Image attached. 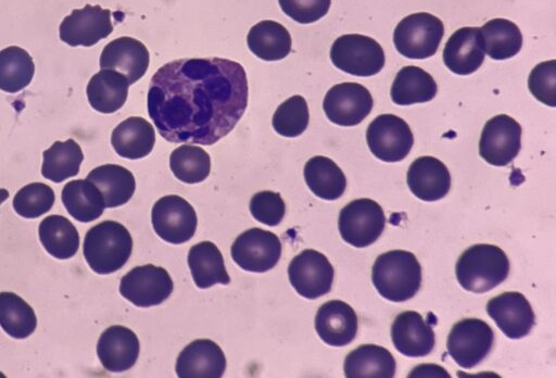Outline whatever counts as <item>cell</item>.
Listing matches in <instances>:
<instances>
[{
	"label": "cell",
	"instance_id": "12",
	"mask_svg": "<svg viewBox=\"0 0 556 378\" xmlns=\"http://www.w3.org/2000/svg\"><path fill=\"white\" fill-rule=\"evenodd\" d=\"M281 242L277 235L262 228H250L231 244V257L242 269L265 273L274 268L281 256Z\"/></svg>",
	"mask_w": 556,
	"mask_h": 378
},
{
	"label": "cell",
	"instance_id": "22",
	"mask_svg": "<svg viewBox=\"0 0 556 378\" xmlns=\"http://www.w3.org/2000/svg\"><path fill=\"white\" fill-rule=\"evenodd\" d=\"M357 315L352 306L341 300L324 303L315 316V329L328 345L344 346L356 337Z\"/></svg>",
	"mask_w": 556,
	"mask_h": 378
},
{
	"label": "cell",
	"instance_id": "24",
	"mask_svg": "<svg viewBox=\"0 0 556 378\" xmlns=\"http://www.w3.org/2000/svg\"><path fill=\"white\" fill-rule=\"evenodd\" d=\"M484 61V50L478 27H462L447 39L443 49L445 66L457 75L475 73Z\"/></svg>",
	"mask_w": 556,
	"mask_h": 378
},
{
	"label": "cell",
	"instance_id": "23",
	"mask_svg": "<svg viewBox=\"0 0 556 378\" xmlns=\"http://www.w3.org/2000/svg\"><path fill=\"white\" fill-rule=\"evenodd\" d=\"M407 185L412 193L427 202L444 198L451 188L446 165L434 156L416 159L407 171Z\"/></svg>",
	"mask_w": 556,
	"mask_h": 378
},
{
	"label": "cell",
	"instance_id": "20",
	"mask_svg": "<svg viewBox=\"0 0 556 378\" xmlns=\"http://www.w3.org/2000/svg\"><path fill=\"white\" fill-rule=\"evenodd\" d=\"M226 365L225 354L217 343L197 339L179 353L175 370L180 378H220Z\"/></svg>",
	"mask_w": 556,
	"mask_h": 378
},
{
	"label": "cell",
	"instance_id": "40",
	"mask_svg": "<svg viewBox=\"0 0 556 378\" xmlns=\"http://www.w3.org/2000/svg\"><path fill=\"white\" fill-rule=\"evenodd\" d=\"M309 113L306 100L299 94L283 101L275 111L271 119L277 134L283 137H298L308 126Z\"/></svg>",
	"mask_w": 556,
	"mask_h": 378
},
{
	"label": "cell",
	"instance_id": "15",
	"mask_svg": "<svg viewBox=\"0 0 556 378\" xmlns=\"http://www.w3.org/2000/svg\"><path fill=\"white\" fill-rule=\"evenodd\" d=\"M374 100L363 85L341 83L331 87L323 102L326 116L340 126H355L369 115Z\"/></svg>",
	"mask_w": 556,
	"mask_h": 378
},
{
	"label": "cell",
	"instance_id": "10",
	"mask_svg": "<svg viewBox=\"0 0 556 378\" xmlns=\"http://www.w3.org/2000/svg\"><path fill=\"white\" fill-rule=\"evenodd\" d=\"M371 153L383 162H400L410 152L414 136L408 124L393 114L378 115L366 133Z\"/></svg>",
	"mask_w": 556,
	"mask_h": 378
},
{
	"label": "cell",
	"instance_id": "32",
	"mask_svg": "<svg viewBox=\"0 0 556 378\" xmlns=\"http://www.w3.org/2000/svg\"><path fill=\"white\" fill-rule=\"evenodd\" d=\"M438 86L432 76L418 66L401 68L391 87L392 101L397 105H410L432 100Z\"/></svg>",
	"mask_w": 556,
	"mask_h": 378
},
{
	"label": "cell",
	"instance_id": "36",
	"mask_svg": "<svg viewBox=\"0 0 556 378\" xmlns=\"http://www.w3.org/2000/svg\"><path fill=\"white\" fill-rule=\"evenodd\" d=\"M42 156L41 175L53 182L76 176L84 160L83 150L74 139L55 141Z\"/></svg>",
	"mask_w": 556,
	"mask_h": 378
},
{
	"label": "cell",
	"instance_id": "42",
	"mask_svg": "<svg viewBox=\"0 0 556 378\" xmlns=\"http://www.w3.org/2000/svg\"><path fill=\"white\" fill-rule=\"evenodd\" d=\"M528 87L535 99L548 106L556 105V61L539 63L530 72Z\"/></svg>",
	"mask_w": 556,
	"mask_h": 378
},
{
	"label": "cell",
	"instance_id": "31",
	"mask_svg": "<svg viewBox=\"0 0 556 378\" xmlns=\"http://www.w3.org/2000/svg\"><path fill=\"white\" fill-rule=\"evenodd\" d=\"M304 179L309 190L318 198L332 201L345 191L346 178L342 169L329 158L316 155L304 166Z\"/></svg>",
	"mask_w": 556,
	"mask_h": 378
},
{
	"label": "cell",
	"instance_id": "4",
	"mask_svg": "<svg viewBox=\"0 0 556 378\" xmlns=\"http://www.w3.org/2000/svg\"><path fill=\"white\" fill-rule=\"evenodd\" d=\"M83 252L89 267L108 275L121 269L132 252V238L127 228L115 220H103L91 227L84 239Z\"/></svg>",
	"mask_w": 556,
	"mask_h": 378
},
{
	"label": "cell",
	"instance_id": "28",
	"mask_svg": "<svg viewBox=\"0 0 556 378\" xmlns=\"http://www.w3.org/2000/svg\"><path fill=\"white\" fill-rule=\"evenodd\" d=\"M188 265L195 286L207 289L216 284L228 285L230 276L225 267L222 252L211 241L192 245L188 253Z\"/></svg>",
	"mask_w": 556,
	"mask_h": 378
},
{
	"label": "cell",
	"instance_id": "5",
	"mask_svg": "<svg viewBox=\"0 0 556 378\" xmlns=\"http://www.w3.org/2000/svg\"><path fill=\"white\" fill-rule=\"evenodd\" d=\"M444 35L442 21L427 12L400 21L393 33L396 50L405 58L422 60L434 55Z\"/></svg>",
	"mask_w": 556,
	"mask_h": 378
},
{
	"label": "cell",
	"instance_id": "38",
	"mask_svg": "<svg viewBox=\"0 0 556 378\" xmlns=\"http://www.w3.org/2000/svg\"><path fill=\"white\" fill-rule=\"evenodd\" d=\"M0 326L14 339H26L37 327L33 307L13 292H0Z\"/></svg>",
	"mask_w": 556,
	"mask_h": 378
},
{
	"label": "cell",
	"instance_id": "6",
	"mask_svg": "<svg viewBox=\"0 0 556 378\" xmlns=\"http://www.w3.org/2000/svg\"><path fill=\"white\" fill-rule=\"evenodd\" d=\"M330 60L337 68L348 74L368 77L382 70L386 56L375 39L359 34H346L332 43Z\"/></svg>",
	"mask_w": 556,
	"mask_h": 378
},
{
	"label": "cell",
	"instance_id": "26",
	"mask_svg": "<svg viewBox=\"0 0 556 378\" xmlns=\"http://www.w3.org/2000/svg\"><path fill=\"white\" fill-rule=\"evenodd\" d=\"M343 370L348 378H392L396 363L386 348L362 344L345 356Z\"/></svg>",
	"mask_w": 556,
	"mask_h": 378
},
{
	"label": "cell",
	"instance_id": "33",
	"mask_svg": "<svg viewBox=\"0 0 556 378\" xmlns=\"http://www.w3.org/2000/svg\"><path fill=\"white\" fill-rule=\"evenodd\" d=\"M61 198L68 214L81 223L99 218L105 209L102 193L87 179L68 181L63 187Z\"/></svg>",
	"mask_w": 556,
	"mask_h": 378
},
{
	"label": "cell",
	"instance_id": "45",
	"mask_svg": "<svg viewBox=\"0 0 556 378\" xmlns=\"http://www.w3.org/2000/svg\"><path fill=\"white\" fill-rule=\"evenodd\" d=\"M439 374L440 377H446L448 378L450 375L447 371L440 366L433 365V364H422L421 366L415 367L408 375V377H420L422 374ZM438 376V375H435Z\"/></svg>",
	"mask_w": 556,
	"mask_h": 378
},
{
	"label": "cell",
	"instance_id": "9",
	"mask_svg": "<svg viewBox=\"0 0 556 378\" xmlns=\"http://www.w3.org/2000/svg\"><path fill=\"white\" fill-rule=\"evenodd\" d=\"M151 222L156 235L172 244L189 241L198 225L192 205L177 194L164 196L154 203Z\"/></svg>",
	"mask_w": 556,
	"mask_h": 378
},
{
	"label": "cell",
	"instance_id": "30",
	"mask_svg": "<svg viewBox=\"0 0 556 378\" xmlns=\"http://www.w3.org/2000/svg\"><path fill=\"white\" fill-rule=\"evenodd\" d=\"M250 51L264 61H279L291 52V36L278 22L265 20L253 25L248 33Z\"/></svg>",
	"mask_w": 556,
	"mask_h": 378
},
{
	"label": "cell",
	"instance_id": "14",
	"mask_svg": "<svg viewBox=\"0 0 556 378\" xmlns=\"http://www.w3.org/2000/svg\"><path fill=\"white\" fill-rule=\"evenodd\" d=\"M521 148V126L513 117L498 114L490 118L481 133L480 156L491 165L506 166Z\"/></svg>",
	"mask_w": 556,
	"mask_h": 378
},
{
	"label": "cell",
	"instance_id": "19",
	"mask_svg": "<svg viewBox=\"0 0 556 378\" xmlns=\"http://www.w3.org/2000/svg\"><path fill=\"white\" fill-rule=\"evenodd\" d=\"M150 63L147 47L132 37L123 36L110 41L100 54V68L114 70L122 73L129 85L138 81L146 73Z\"/></svg>",
	"mask_w": 556,
	"mask_h": 378
},
{
	"label": "cell",
	"instance_id": "34",
	"mask_svg": "<svg viewBox=\"0 0 556 378\" xmlns=\"http://www.w3.org/2000/svg\"><path fill=\"white\" fill-rule=\"evenodd\" d=\"M38 235L46 251L55 259L67 260L78 251V231L64 216L45 217L39 224Z\"/></svg>",
	"mask_w": 556,
	"mask_h": 378
},
{
	"label": "cell",
	"instance_id": "21",
	"mask_svg": "<svg viewBox=\"0 0 556 378\" xmlns=\"http://www.w3.org/2000/svg\"><path fill=\"white\" fill-rule=\"evenodd\" d=\"M140 343L136 333L122 325L106 328L97 343V354L102 366L111 373L130 369L137 362Z\"/></svg>",
	"mask_w": 556,
	"mask_h": 378
},
{
	"label": "cell",
	"instance_id": "27",
	"mask_svg": "<svg viewBox=\"0 0 556 378\" xmlns=\"http://www.w3.org/2000/svg\"><path fill=\"white\" fill-rule=\"evenodd\" d=\"M129 86L122 73L103 68L96 73L87 85L89 104L100 113H114L125 104Z\"/></svg>",
	"mask_w": 556,
	"mask_h": 378
},
{
	"label": "cell",
	"instance_id": "2",
	"mask_svg": "<svg viewBox=\"0 0 556 378\" xmlns=\"http://www.w3.org/2000/svg\"><path fill=\"white\" fill-rule=\"evenodd\" d=\"M371 280L382 298L404 302L416 295L420 288L421 266L412 252L388 251L376 259Z\"/></svg>",
	"mask_w": 556,
	"mask_h": 378
},
{
	"label": "cell",
	"instance_id": "16",
	"mask_svg": "<svg viewBox=\"0 0 556 378\" xmlns=\"http://www.w3.org/2000/svg\"><path fill=\"white\" fill-rule=\"evenodd\" d=\"M60 39L72 46L91 47L113 32L111 11L86 4L75 9L60 24Z\"/></svg>",
	"mask_w": 556,
	"mask_h": 378
},
{
	"label": "cell",
	"instance_id": "43",
	"mask_svg": "<svg viewBox=\"0 0 556 378\" xmlns=\"http://www.w3.org/2000/svg\"><path fill=\"white\" fill-rule=\"evenodd\" d=\"M250 212L257 222L274 227L285 217L286 204L280 193L264 190L251 198Z\"/></svg>",
	"mask_w": 556,
	"mask_h": 378
},
{
	"label": "cell",
	"instance_id": "41",
	"mask_svg": "<svg viewBox=\"0 0 556 378\" xmlns=\"http://www.w3.org/2000/svg\"><path fill=\"white\" fill-rule=\"evenodd\" d=\"M55 201L53 189L43 182L22 187L13 198L14 211L22 217L36 218L49 212Z\"/></svg>",
	"mask_w": 556,
	"mask_h": 378
},
{
	"label": "cell",
	"instance_id": "35",
	"mask_svg": "<svg viewBox=\"0 0 556 378\" xmlns=\"http://www.w3.org/2000/svg\"><path fill=\"white\" fill-rule=\"evenodd\" d=\"M484 53L493 60L516 55L522 47L519 27L506 18H493L479 28Z\"/></svg>",
	"mask_w": 556,
	"mask_h": 378
},
{
	"label": "cell",
	"instance_id": "39",
	"mask_svg": "<svg viewBox=\"0 0 556 378\" xmlns=\"http://www.w3.org/2000/svg\"><path fill=\"white\" fill-rule=\"evenodd\" d=\"M169 167L174 176L186 184H198L211 172L210 154L201 147L182 144L170 153Z\"/></svg>",
	"mask_w": 556,
	"mask_h": 378
},
{
	"label": "cell",
	"instance_id": "17",
	"mask_svg": "<svg viewBox=\"0 0 556 378\" xmlns=\"http://www.w3.org/2000/svg\"><path fill=\"white\" fill-rule=\"evenodd\" d=\"M489 316L509 339L528 336L535 324V315L527 298L517 291L501 293L489 300Z\"/></svg>",
	"mask_w": 556,
	"mask_h": 378
},
{
	"label": "cell",
	"instance_id": "18",
	"mask_svg": "<svg viewBox=\"0 0 556 378\" xmlns=\"http://www.w3.org/2000/svg\"><path fill=\"white\" fill-rule=\"evenodd\" d=\"M415 311L397 314L391 326V339L395 349L408 357H422L430 354L435 344L432 324Z\"/></svg>",
	"mask_w": 556,
	"mask_h": 378
},
{
	"label": "cell",
	"instance_id": "8",
	"mask_svg": "<svg viewBox=\"0 0 556 378\" xmlns=\"http://www.w3.org/2000/svg\"><path fill=\"white\" fill-rule=\"evenodd\" d=\"M493 343L494 332L486 322L464 318L450 330L446 349L457 365L472 368L489 355Z\"/></svg>",
	"mask_w": 556,
	"mask_h": 378
},
{
	"label": "cell",
	"instance_id": "44",
	"mask_svg": "<svg viewBox=\"0 0 556 378\" xmlns=\"http://www.w3.org/2000/svg\"><path fill=\"white\" fill-rule=\"evenodd\" d=\"M282 12L300 24L314 23L324 17L331 0H278Z\"/></svg>",
	"mask_w": 556,
	"mask_h": 378
},
{
	"label": "cell",
	"instance_id": "7",
	"mask_svg": "<svg viewBox=\"0 0 556 378\" xmlns=\"http://www.w3.org/2000/svg\"><path fill=\"white\" fill-rule=\"evenodd\" d=\"M384 226L383 210L371 199L353 200L339 214L338 227L342 239L356 248H365L376 242Z\"/></svg>",
	"mask_w": 556,
	"mask_h": 378
},
{
	"label": "cell",
	"instance_id": "3",
	"mask_svg": "<svg viewBox=\"0 0 556 378\" xmlns=\"http://www.w3.org/2000/svg\"><path fill=\"white\" fill-rule=\"evenodd\" d=\"M509 268V260L501 248L478 243L466 249L458 257L455 274L465 290L484 293L502 284Z\"/></svg>",
	"mask_w": 556,
	"mask_h": 378
},
{
	"label": "cell",
	"instance_id": "13",
	"mask_svg": "<svg viewBox=\"0 0 556 378\" xmlns=\"http://www.w3.org/2000/svg\"><path fill=\"white\" fill-rule=\"evenodd\" d=\"M288 276L291 286L301 297L314 300L330 292L334 270L323 253L306 249L291 260Z\"/></svg>",
	"mask_w": 556,
	"mask_h": 378
},
{
	"label": "cell",
	"instance_id": "46",
	"mask_svg": "<svg viewBox=\"0 0 556 378\" xmlns=\"http://www.w3.org/2000/svg\"><path fill=\"white\" fill-rule=\"evenodd\" d=\"M9 198V191L7 189H0V204Z\"/></svg>",
	"mask_w": 556,
	"mask_h": 378
},
{
	"label": "cell",
	"instance_id": "29",
	"mask_svg": "<svg viewBox=\"0 0 556 378\" xmlns=\"http://www.w3.org/2000/svg\"><path fill=\"white\" fill-rule=\"evenodd\" d=\"M102 193L105 207L112 209L127 203L135 193L132 173L117 164H104L93 168L87 176Z\"/></svg>",
	"mask_w": 556,
	"mask_h": 378
},
{
	"label": "cell",
	"instance_id": "11",
	"mask_svg": "<svg viewBox=\"0 0 556 378\" xmlns=\"http://www.w3.org/2000/svg\"><path fill=\"white\" fill-rule=\"evenodd\" d=\"M174 289L173 280L163 267L152 264L136 266L124 275L119 293L138 307H150L163 303Z\"/></svg>",
	"mask_w": 556,
	"mask_h": 378
},
{
	"label": "cell",
	"instance_id": "25",
	"mask_svg": "<svg viewBox=\"0 0 556 378\" xmlns=\"http://www.w3.org/2000/svg\"><path fill=\"white\" fill-rule=\"evenodd\" d=\"M111 143L122 158L142 159L151 153L155 144V130L143 117L130 116L113 129Z\"/></svg>",
	"mask_w": 556,
	"mask_h": 378
},
{
	"label": "cell",
	"instance_id": "37",
	"mask_svg": "<svg viewBox=\"0 0 556 378\" xmlns=\"http://www.w3.org/2000/svg\"><path fill=\"white\" fill-rule=\"evenodd\" d=\"M35 74L30 54L17 46L0 51V90L15 93L28 86Z\"/></svg>",
	"mask_w": 556,
	"mask_h": 378
},
{
	"label": "cell",
	"instance_id": "1",
	"mask_svg": "<svg viewBox=\"0 0 556 378\" xmlns=\"http://www.w3.org/2000/svg\"><path fill=\"white\" fill-rule=\"evenodd\" d=\"M248 96L240 63L223 58L179 59L154 73L147 105L165 140L212 146L235 128Z\"/></svg>",
	"mask_w": 556,
	"mask_h": 378
}]
</instances>
